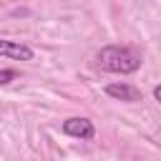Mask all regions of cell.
<instances>
[{"mask_svg":"<svg viewBox=\"0 0 161 161\" xmlns=\"http://www.w3.org/2000/svg\"><path fill=\"white\" fill-rule=\"evenodd\" d=\"M98 65L111 73H133L141 68V58L126 45H106L98 50Z\"/></svg>","mask_w":161,"mask_h":161,"instance_id":"6da1fadb","label":"cell"},{"mask_svg":"<svg viewBox=\"0 0 161 161\" xmlns=\"http://www.w3.org/2000/svg\"><path fill=\"white\" fill-rule=\"evenodd\" d=\"M63 133L73 136V138H80V141H88V138H93L96 128H93V123L88 118H68L63 123Z\"/></svg>","mask_w":161,"mask_h":161,"instance_id":"7a4b0ae2","label":"cell"},{"mask_svg":"<svg viewBox=\"0 0 161 161\" xmlns=\"http://www.w3.org/2000/svg\"><path fill=\"white\" fill-rule=\"evenodd\" d=\"M0 55L13 58V60H33V48L20 43V40H5L0 38Z\"/></svg>","mask_w":161,"mask_h":161,"instance_id":"3957f363","label":"cell"},{"mask_svg":"<svg viewBox=\"0 0 161 161\" xmlns=\"http://www.w3.org/2000/svg\"><path fill=\"white\" fill-rule=\"evenodd\" d=\"M106 93L116 101H126V103H133V101H141V93L138 88L128 86V83H108L106 86Z\"/></svg>","mask_w":161,"mask_h":161,"instance_id":"277c9868","label":"cell"},{"mask_svg":"<svg viewBox=\"0 0 161 161\" xmlns=\"http://www.w3.org/2000/svg\"><path fill=\"white\" fill-rule=\"evenodd\" d=\"M15 78V70H0V83H10Z\"/></svg>","mask_w":161,"mask_h":161,"instance_id":"5b68a950","label":"cell"},{"mask_svg":"<svg viewBox=\"0 0 161 161\" xmlns=\"http://www.w3.org/2000/svg\"><path fill=\"white\" fill-rule=\"evenodd\" d=\"M153 98L161 103V86H156V88H153Z\"/></svg>","mask_w":161,"mask_h":161,"instance_id":"8992f818","label":"cell"}]
</instances>
